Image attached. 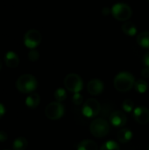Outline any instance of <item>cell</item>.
<instances>
[{
	"mask_svg": "<svg viewBox=\"0 0 149 150\" xmlns=\"http://www.w3.org/2000/svg\"><path fill=\"white\" fill-rule=\"evenodd\" d=\"M38 86L36 78L31 74H24L16 81L17 90L23 94H30L33 92Z\"/></svg>",
	"mask_w": 149,
	"mask_h": 150,
	"instance_id": "1",
	"label": "cell"
},
{
	"mask_svg": "<svg viewBox=\"0 0 149 150\" xmlns=\"http://www.w3.org/2000/svg\"><path fill=\"white\" fill-rule=\"evenodd\" d=\"M114 87L117 91L121 92H126L130 91L135 83L134 76L130 72H120L114 78Z\"/></svg>",
	"mask_w": 149,
	"mask_h": 150,
	"instance_id": "2",
	"label": "cell"
},
{
	"mask_svg": "<svg viewBox=\"0 0 149 150\" xmlns=\"http://www.w3.org/2000/svg\"><path fill=\"white\" fill-rule=\"evenodd\" d=\"M90 130L92 135H94L97 138H102L106 136L110 132V126L109 123L102 118L94 120L90 126Z\"/></svg>",
	"mask_w": 149,
	"mask_h": 150,
	"instance_id": "3",
	"label": "cell"
},
{
	"mask_svg": "<svg viewBox=\"0 0 149 150\" xmlns=\"http://www.w3.org/2000/svg\"><path fill=\"white\" fill-rule=\"evenodd\" d=\"M111 13L119 21H127L132 17L133 11L128 4L118 3L112 6Z\"/></svg>",
	"mask_w": 149,
	"mask_h": 150,
	"instance_id": "4",
	"label": "cell"
},
{
	"mask_svg": "<svg viewBox=\"0 0 149 150\" xmlns=\"http://www.w3.org/2000/svg\"><path fill=\"white\" fill-rule=\"evenodd\" d=\"M63 83L66 89L74 93H77L80 91H82L83 86L82 78L75 73H70L67 75L66 77L64 78Z\"/></svg>",
	"mask_w": 149,
	"mask_h": 150,
	"instance_id": "5",
	"label": "cell"
},
{
	"mask_svg": "<svg viewBox=\"0 0 149 150\" xmlns=\"http://www.w3.org/2000/svg\"><path fill=\"white\" fill-rule=\"evenodd\" d=\"M65 109L61 102H51L45 108V115L47 118L52 120H56L61 119L64 114Z\"/></svg>",
	"mask_w": 149,
	"mask_h": 150,
	"instance_id": "6",
	"label": "cell"
},
{
	"mask_svg": "<svg viewBox=\"0 0 149 150\" xmlns=\"http://www.w3.org/2000/svg\"><path fill=\"white\" fill-rule=\"evenodd\" d=\"M101 110L100 103L95 98H89L83 104L82 112L83 114L87 118L96 117Z\"/></svg>",
	"mask_w": 149,
	"mask_h": 150,
	"instance_id": "7",
	"label": "cell"
},
{
	"mask_svg": "<svg viewBox=\"0 0 149 150\" xmlns=\"http://www.w3.org/2000/svg\"><path fill=\"white\" fill-rule=\"evenodd\" d=\"M41 38V33L38 30H28L24 36V44L26 47L30 49H34L40 45Z\"/></svg>",
	"mask_w": 149,
	"mask_h": 150,
	"instance_id": "8",
	"label": "cell"
},
{
	"mask_svg": "<svg viewBox=\"0 0 149 150\" xmlns=\"http://www.w3.org/2000/svg\"><path fill=\"white\" fill-rule=\"evenodd\" d=\"M133 118L139 124H148L149 122V110L145 106L136 107L133 111Z\"/></svg>",
	"mask_w": 149,
	"mask_h": 150,
	"instance_id": "9",
	"label": "cell"
},
{
	"mask_svg": "<svg viewBox=\"0 0 149 150\" xmlns=\"http://www.w3.org/2000/svg\"><path fill=\"white\" fill-rule=\"evenodd\" d=\"M110 121L115 127H121L127 122L126 115L121 111H115L110 116Z\"/></svg>",
	"mask_w": 149,
	"mask_h": 150,
	"instance_id": "10",
	"label": "cell"
},
{
	"mask_svg": "<svg viewBox=\"0 0 149 150\" xmlns=\"http://www.w3.org/2000/svg\"><path fill=\"white\" fill-rule=\"evenodd\" d=\"M87 91L93 96H97L104 91V83L99 79H92L87 84Z\"/></svg>",
	"mask_w": 149,
	"mask_h": 150,
	"instance_id": "11",
	"label": "cell"
},
{
	"mask_svg": "<svg viewBox=\"0 0 149 150\" xmlns=\"http://www.w3.org/2000/svg\"><path fill=\"white\" fill-rule=\"evenodd\" d=\"M4 63L8 68H17L19 64V57L13 51H8L4 55Z\"/></svg>",
	"mask_w": 149,
	"mask_h": 150,
	"instance_id": "12",
	"label": "cell"
},
{
	"mask_svg": "<svg viewBox=\"0 0 149 150\" xmlns=\"http://www.w3.org/2000/svg\"><path fill=\"white\" fill-rule=\"evenodd\" d=\"M40 102V97L38 93L32 92L25 98V105L30 109H35L38 107Z\"/></svg>",
	"mask_w": 149,
	"mask_h": 150,
	"instance_id": "13",
	"label": "cell"
},
{
	"mask_svg": "<svg viewBox=\"0 0 149 150\" xmlns=\"http://www.w3.org/2000/svg\"><path fill=\"white\" fill-rule=\"evenodd\" d=\"M132 137H133V133L128 128H123L118 132V141L120 143L128 142L132 139Z\"/></svg>",
	"mask_w": 149,
	"mask_h": 150,
	"instance_id": "14",
	"label": "cell"
},
{
	"mask_svg": "<svg viewBox=\"0 0 149 150\" xmlns=\"http://www.w3.org/2000/svg\"><path fill=\"white\" fill-rule=\"evenodd\" d=\"M77 150H98L97 143L91 140H84L79 142Z\"/></svg>",
	"mask_w": 149,
	"mask_h": 150,
	"instance_id": "15",
	"label": "cell"
},
{
	"mask_svg": "<svg viewBox=\"0 0 149 150\" xmlns=\"http://www.w3.org/2000/svg\"><path fill=\"white\" fill-rule=\"evenodd\" d=\"M122 31L125 34H126L128 36H134L137 33L136 25L131 21H126L122 25Z\"/></svg>",
	"mask_w": 149,
	"mask_h": 150,
	"instance_id": "16",
	"label": "cell"
},
{
	"mask_svg": "<svg viewBox=\"0 0 149 150\" xmlns=\"http://www.w3.org/2000/svg\"><path fill=\"white\" fill-rule=\"evenodd\" d=\"M137 42L138 44L144 47V48H149V32L145 31L140 33L137 37Z\"/></svg>",
	"mask_w": 149,
	"mask_h": 150,
	"instance_id": "17",
	"label": "cell"
},
{
	"mask_svg": "<svg viewBox=\"0 0 149 150\" xmlns=\"http://www.w3.org/2000/svg\"><path fill=\"white\" fill-rule=\"evenodd\" d=\"M28 142L27 140L25 137H18L15 139L12 144V149L13 150H25L27 148Z\"/></svg>",
	"mask_w": 149,
	"mask_h": 150,
	"instance_id": "18",
	"label": "cell"
},
{
	"mask_svg": "<svg viewBox=\"0 0 149 150\" xmlns=\"http://www.w3.org/2000/svg\"><path fill=\"white\" fill-rule=\"evenodd\" d=\"M148 83L143 80V79H140V80H137L135 81L134 83V89L137 92L139 93H145L147 91H148Z\"/></svg>",
	"mask_w": 149,
	"mask_h": 150,
	"instance_id": "19",
	"label": "cell"
},
{
	"mask_svg": "<svg viewBox=\"0 0 149 150\" xmlns=\"http://www.w3.org/2000/svg\"><path fill=\"white\" fill-rule=\"evenodd\" d=\"M100 150H119V146L116 142L108 141L102 145Z\"/></svg>",
	"mask_w": 149,
	"mask_h": 150,
	"instance_id": "20",
	"label": "cell"
},
{
	"mask_svg": "<svg viewBox=\"0 0 149 150\" xmlns=\"http://www.w3.org/2000/svg\"><path fill=\"white\" fill-rule=\"evenodd\" d=\"M67 93L66 91L62 88H59L54 91V98L57 102H62L66 99Z\"/></svg>",
	"mask_w": 149,
	"mask_h": 150,
	"instance_id": "21",
	"label": "cell"
},
{
	"mask_svg": "<svg viewBox=\"0 0 149 150\" xmlns=\"http://www.w3.org/2000/svg\"><path fill=\"white\" fill-rule=\"evenodd\" d=\"M122 107H123V110L126 112H131L133 110V107H134V104L133 102L131 100V99H126L123 104H122Z\"/></svg>",
	"mask_w": 149,
	"mask_h": 150,
	"instance_id": "22",
	"label": "cell"
},
{
	"mask_svg": "<svg viewBox=\"0 0 149 150\" xmlns=\"http://www.w3.org/2000/svg\"><path fill=\"white\" fill-rule=\"evenodd\" d=\"M40 58V54L37 50L35 49H31L30 52L28 53V59L31 62H36Z\"/></svg>",
	"mask_w": 149,
	"mask_h": 150,
	"instance_id": "23",
	"label": "cell"
},
{
	"mask_svg": "<svg viewBox=\"0 0 149 150\" xmlns=\"http://www.w3.org/2000/svg\"><path fill=\"white\" fill-rule=\"evenodd\" d=\"M72 101H73V104H74V105H80L83 103V96H82L79 92H77V93H75V94L73 95V97H72Z\"/></svg>",
	"mask_w": 149,
	"mask_h": 150,
	"instance_id": "24",
	"label": "cell"
},
{
	"mask_svg": "<svg viewBox=\"0 0 149 150\" xmlns=\"http://www.w3.org/2000/svg\"><path fill=\"white\" fill-rule=\"evenodd\" d=\"M141 76L144 77V78H149V68L148 67H146L142 69L141 71Z\"/></svg>",
	"mask_w": 149,
	"mask_h": 150,
	"instance_id": "25",
	"label": "cell"
},
{
	"mask_svg": "<svg viewBox=\"0 0 149 150\" xmlns=\"http://www.w3.org/2000/svg\"><path fill=\"white\" fill-rule=\"evenodd\" d=\"M8 139V135L4 131H0V142H5Z\"/></svg>",
	"mask_w": 149,
	"mask_h": 150,
	"instance_id": "26",
	"label": "cell"
},
{
	"mask_svg": "<svg viewBox=\"0 0 149 150\" xmlns=\"http://www.w3.org/2000/svg\"><path fill=\"white\" fill-rule=\"evenodd\" d=\"M143 63L145 64L146 67H148L149 68V52H148L144 57H143Z\"/></svg>",
	"mask_w": 149,
	"mask_h": 150,
	"instance_id": "27",
	"label": "cell"
},
{
	"mask_svg": "<svg viewBox=\"0 0 149 150\" xmlns=\"http://www.w3.org/2000/svg\"><path fill=\"white\" fill-rule=\"evenodd\" d=\"M5 112H6L5 111V106L3 104L0 103V119L5 114Z\"/></svg>",
	"mask_w": 149,
	"mask_h": 150,
	"instance_id": "28",
	"label": "cell"
},
{
	"mask_svg": "<svg viewBox=\"0 0 149 150\" xmlns=\"http://www.w3.org/2000/svg\"><path fill=\"white\" fill-rule=\"evenodd\" d=\"M2 67H3V62H2V61L0 60V70H1V69H2Z\"/></svg>",
	"mask_w": 149,
	"mask_h": 150,
	"instance_id": "29",
	"label": "cell"
},
{
	"mask_svg": "<svg viewBox=\"0 0 149 150\" xmlns=\"http://www.w3.org/2000/svg\"><path fill=\"white\" fill-rule=\"evenodd\" d=\"M4 150H9V149H4Z\"/></svg>",
	"mask_w": 149,
	"mask_h": 150,
	"instance_id": "30",
	"label": "cell"
},
{
	"mask_svg": "<svg viewBox=\"0 0 149 150\" xmlns=\"http://www.w3.org/2000/svg\"><path fill=\"white\" fill-rule=\"evenodd\" d=\"M148 150H149V147H148Z\"/></svg>",
	"mask_w": 149,
	"mask_h": 150,
	"instance_id": "31",
	"label": "cell"
},
{
	"mask_svg": "<svg viewBox=\"0 0 149 150\" xmlns=\"http://www.w3.org/2000/svg\"><path fill=\"white\" fill-rule=\"evenodd\" d=\"M148 1H149V0H148Z\"/></svg>",
	"mask_w": 149,
	"mask_h": 150,
	"instance_id": "32",
	"label": "cell"
}]
</instances>
